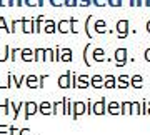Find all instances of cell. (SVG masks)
<instances>
[{
	"label": "cell",
	"mask_w": 150,
	"mask_h": 135,
	"mask_svg": "<svg viewBox=\"0 0 150 135\" xmlns=\"http://www.w3.org/2000/svg\"><path fill=\"white\" fill-rule=\"evenodd\" d=\"M125 82H127V78H125V77H122V78H120V85H122V87H127V83H125Z\"/></svg>",
	"instance_id": "7402d4cb"
},
{
	"label": "cell",
	"mask_w": 150,
	"mask_h": 135,
	"mask_svg": "<svg viewBox=\"0 0 150 135\" xmlns=\"http://www.w3.org/2000/svg\"><path fill=\"white\" fill-rule=\"evenodd\" d=\"M43 2H45V0H38V5H40V7H42V5H45Z\"/></svg>",
	"instance_id": "83f0119b"
},
{
	"label": "cell",
	"mask_w": 150,
	"mask_h": 135,
	"mask_svg": "<svg viewBox=\"0 0 150 135\" xmlns=\"http://www.w3.org/2000/svg\"><path fill=\"white\" fill-rule=\"evenodd\" d=\"M20 54H22V59L25 60V62H27V60H33V57H32V50L30 49H23V50H20Z\"/></svg>",
	"instance_id": "277c9868"
},
{
	"label": "cell",
	"mask_w": 150,
	"mask_h": 135,
	"mask_svg": "<svg viewBox=\"0 0 150 135\" xmlns=\"http://www.w3.org/2000/svg\"><path fill=\"white\" fill-rule=\"evenodd\" d=\"M60 59H62V60H72V52H70L69 49L64 50V52H62V57H60Z\"/></svg>",
	"instance_id": "9c48e42d"
},
{
	"label": "cell",
	"mask_w": 150,
	"mask_h": 135,
	"mask_svg": "<svg viewBox=\"0 0 150 135\" xmlns=\"http://www.w3.org/2000/svg\"><path fill=\"white\" fill-rule=\"evenodd\" d=\"M144 5V0H135V7H142Z\"/></svg>",
	"instance_id": "603a6c76"
},
{
	"label": "cell",
	"mask_w": 150,
	"mask_h": 135,
	"mask_svg": "<svg viewBox=\"0 0 150 135\" xmlns=\"http://www.w3.org/2000/svg\"><path fill=\"white\" fill-rule=\"evenodd\" d=\"M108 2V5H112V7H120L122 5V0H107Z\"/></svg>",
	"instance_id": "9a60e30c"
},
{
	"label": "cell",
	"mask_w": 150,
	"mask_h": 135,
	"mask_svg": "<svg viewBox=\"0 0 150 135\" xmlns=\"http://www.w3.org/2000/svg\"><path fill=\"white\" fill-rule=\"evenodd\" d=\"M23 5L35 7V5H38V0H23Z\"/></svg>",
	"instance_id": "7c38bea8"
},
{
	"label": "cell",
	"mask_w": 150,
	"mask_h": 135,
	"mask_svg": "<svg viewBox=\"0 0 150 135\" xmlns=\"http://www.w3.org/2000/svg\"><path fill=\"white\" fill-rule=\"evenodd\" d=\"M145 59L150 60V50H147V52H145Z\"/></svg>",
	"instance_id": "4316f807"
},
{
	"label": "cell",
	"mask_w": 150,
	"mask_h": 135,
	"mask_svg": "<svg viewBox=\"0 0 150 135\" xmlns=\"http://www.w3.org/2000/svg\"><path fill=\"white\" fill-rule=\"evenodd\" d=\"M15 5L17 7H22V5H23V0H15Z\"/></svg>",
	"instance_id": "d4e9b609"
},
{
	"label": "cell",
	"mask_w": 150,
	"mask_h": 135,
	"mask_svg": "<svg viewBox=\"0 0 150 135\" xmlns=\"http://www.w3.org/2000/svg\"><path fill=\"white\" fill-rule=\"evenodd\" d=\"M59 83H60V87H69L70 83H69V75H62L59 78Z\"/></svg>",
	"instance_id": "52a82bcc"
},
{
	"label": "cell",
	"mask_w": 150,
	"mask_h": 135,
	"mask_svg": "<svg viewBox=\"0 0 150 135\" xmlns=\"http://www.w3.org/2000/svg\"><path fill=\"white\" fill-rule=\"evenodd\" d=\"M45 23H47V27H45V32H47V33L55 32V28H57V25H55V22H54V20H47Z\"/></svg>",
	"instance_id": "5b68a950"
},
{
	"label": "cell",
	"mask_w": 150,
	"mask_h": 135,
	"mask_svg": "<svg viewBox=\"0 0 150 135\" xmlns=\"http://www.w3.org/2000/svg\"><path fill=\"white\" fill-rule=\"evenodd\" d=\"M7 5H10V7H13V5H15V0H8V2H7Z\"/></svg>",
	"instance_id": "484cf974"
},
{
	"label": "cell",
	"mask_w": 150,
	"mask_h": 135,
	"mask_svg": "<svg viewBox=\"0 0 150 135\" xmlns=\"http://www.w3.org/2000/svg\"><path fill=\"white\" fill-rule=\"evenodd\" d=\"M4 5H7V4L4 2V0H0V7H4Z\"/></svg>",
	"instance_id": "f546056e"
},
{
	"label": "cell",
	"mask_w": 150,
	"mask_h": 135,
	"mask_svg": "<svg viewBox=\"0 0 150 135\" xmlns=\"http://www.w3.org/2000/svg\"><path fill=\"white\" fill-rule=\"evenodd\" d=\"M92 82H93V85H95V87L102 85V83H100V77H93V80H92Z\"/></svg>",
	"instance_id": "d6986e66"
},
{
	"label": "cell",
	"mask_w": 150,
	"mask_h": 135,
	"mask_svg": "<svg viewBox=\"0 0 150 135\" xmlns=\"http://www.w3.org/2000/svg\"><path fill=\"white\" fill-rule=\"evenodd\" d=\"M40 112H42V114H50V103L48 102L40 103Z\"/></svg>",
	"instance_id": "8992f818"
},
{
	"label": "cell",
	"mask_w": 150,
	"mask_h": 135,
	"mask_svg": "<svg viewBox=\"0 0 150 135\" xmlns=\"http://www.w3.org/2000/svg\"><path fill=\"white\" fill-rule=\"evenodd\" d=\"M134 82H135V85H137V87H140V83H139V82H140V77H134Z\"/></svg>",
	"instance_id": "cb8c5ba5"
},
{
	"label": "cell",
	"mask_w": 150,
	"mask_h": 135,
	"mask_svg": "<svg viewBox=\"0 0 150 135\" xmlns=\"http://www.w3.org/2000/svg\"><path fill=\"white\" fill-rule=\"evenodd\" d=\"M95 28H97V32H105L103 28H105V22H102V20H98L95 23Z\"/></svg>",
	"instance_id": "30bf717a"
},
{
	"label": "cell",
	"mask_w": 150,
	"mask_h": 135,
	"mask_svg": "<svg viewBox=\"0 0 150 135\" xmlns=\"http://www.w3.org/2000/svg\"><path fill=\"white\" fill-rule=\"evenodd\" d=\"M27 82H28V87H32V88H33V87H37V85H38V83H37V77H33V75L28 77Z\"/></svg>",
	"instance_id": "ba28073f"
},
{
	"label": "cell",
	"mask_w": 150,
	"mask_h": 135,
	"mask_svg": "<svg viewBox=\"0 0 150 135\" xmlns=\"http://www.w3.org/2000/svg\"><path fill=\"white\" fill-rule=\"evenodd\" d=\"M92 4H95L97 7H103L107 4V0H92Z\"/></svg>",
	"instance_id": "2e32d148"
},
{
	"label": "cell",
	"mask_w": 150,
	"mask_h": 135,
	"mask_svg": "<svg viewBox=\"0 0 150 135\" xmlns=\"http://www.w3.org/2000/svg\"><path fill=\"white\" fill-rule=\"evenodd\" d=\"M80 2H82L80 5H83V7H87V5H90L92 4V0H80Z\"/></svg>",
	"instance_id": "44dd1931"
},
{
	"label": "cell",
	"mask_w": 150,
	"mask_h": 135,
	"mask_svg": "<svg viewBox=\"0 0 150 135\" xmlns=\"http://www.w3.org/2000/svg\"><path fill=\"white\" fill-rule=\"evenodd\" d=\"M125 54H127V52H125V50H117V54H115V59H117V64L118 65H123L125 64Z\"/></svg>",
	"instance_id": "3957f363"
},
{
	"label": "cell",
	"mask_w": 150,
	"mask_h": 135,
	"mask_svg": "<svg viewBox=\"0 0 150 135\" xmlns=\"http://www.w3.org/2000/svg\"><path fill=\"white\" fill-rule=\"evenodd\" d=\"M50 5L60 7V5H64V0H50Z\"/></svg>",
	"instance_id": "e0dca14e"
},
{
	"label": "cell",
	"mask_w": 150,
	"mask_h": 135,
	"mask_svg": "<svg viewBox=\"0 0 150 135\" xmlns=\"http://www.w3.org/2000/svg\"><path fill=\"white\" fill-rule=\"evenodd\" d=\"M105 85H107V87H113V78H112V77H108V78H107V83H105Z\"/></svg>",
	"instance_id": "ffe728a7"
},
{
	"label": "cell",
	"mask_w": 150,
	"mask_h": 135,
	"mask_svg": "<svg viewBox=\"0 0 150 135\" xmlns=\"http://www.w3.org/2000/svg\"><path fill=\"white\" fill-rule=\"evenodd\" d=\"M147 30H149V32H150V22H149V23H147Z\"/></svg>",
	"instance_id": "4dcf8cb0"
},
{
	"label": "cell",
	"mask_w": 150,
	"mask_h": 135,
	"mask_svg": "<svg viewBox=\"0 0 150 135\" xmlns=\"http://www.w3.org/2000/svg\"><path fill=\"white\" fill-rule=\"evenodd\" d=\"M64 5H67V7H75V5H77V0H65Z\"/></svg>",
	"instance_id": "ac0fdd59"
},
{
	"label": "cell",
	"mask_w": 150,
	"mask_h": 135,
	"mask_svg": "<svg viewBox=\"0 0 150 135\" xmlns=\"http://www.w3.org/2000/svg\"><path fill=\"white\" fill-rule=\"evenodd\" d=\"M144 2H145L144 5H147V7H149V5H150V0H144Z\"/></svg>",
	"instance_id": "f1b7e54d"
},
{
	"label": "cell",
	"mask_w": 150,
	"mask_h": 135,
	"mask_svg": "<svg viewBox=\"0 0 150 135\" xmlns=\"http://www.w3.org/2000/svg\"><path fill=\"white\" fill-rule=\"evenodd\" d=\"M59 28H60V32H67V20H60Z\"/></svg>",
	"instance_id": "8fae6325"
},
{
	"label": "cell",
	"mask_w": 150,
	"mask_h": 135,
	"mask_svg": "<svg viewBox=\"0 0 150 135\" xmlns=\"http://www.w3.org/2000/svg\"><path fill=\"white\" fill-rule=\"evenodd\" d=\"M93 55H95V60H103V57H102V55H103V50H100V49L95 50V52H93Z\"/></svg>",
	"instance_id": "4fadbf2b"
},
{
	"label": "cell",
	"mask_w": 150,
	"mask_h": 135,
	"mask_svg": "<svg viewBox=\"0 0 150 135\" xmlns=\"http://www.w3.org/2000/svg\"><path fill=\"white\" fill-rule=\"evenodd\" d=\"M127 27H129V22L127 20H120L117 23V30H118V37H125L127 35Z\"/></svg>",
	"instance_id": "6da1fadb"
},
{
	"label": "cell",
	"mask_w": 150,
	"mask_h": 135,
	"mask_svg": "<svg viewBox=\"0 0 150 135\" xmlns=\"http://www.w3.org/2000/svg\"><path fill=\"white\" fill-rule=\"evenodd\" d=\"M25 119H28L30 115H33L35 112H37V103H33V102H27L25 103Z\"/></svg>",
	"instance_id": "7a4b0ae2"
},
{
	"label": "cell",
	"mask_w": 150,
	"mask_h": 135,
	"mask_svg": "<svg viewBox=\"0 0 150 135\" xmlns=\"http://www.w3.org/2000/svg\"><path fill=\"white\" fill-rule=\"evenodd\" d=\"M0 28H4L7 32H10L8 28H7V22H5V17H0Z\"/></svg>",
	"instance_id": "5bb4252c"
}]
</instances>
